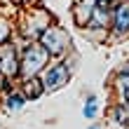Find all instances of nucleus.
I'll list each match as a JSON object with an SVG mask.
<instances>
[{
	"label": "nucleus",
	"mask_w": 129,
	"mask_h": 129,
	"mask_svg": "<svg viewBox=\"0 0 129 129\" xmlns=\"http://www.w3.org/2000/svg\"><path fill=\"white\" fill-rule=\"evenodd\" d=\"M49 66V54L40 42H26V47L19 52V78H38Z\"/></svg>",
	"instance_id": "nucleus-1"
},
{
	"label": "nucleus",
	"mask_w": 129,
	"mask_h": 129,
	"mask_svg": "<svg viewBox=\"0 0 129 129\" xmlns=\"http://www.w3.org/2000/svg\"><path fill=\"white\" fill-rule=\"evenodd\" d=\"M52 26V17L49 12L40 10V7H35V10H28L24 14V21H21V33L28 42H38V38H40L47 28Z\"/></svg>",
	"instance_id": "nucleus-2"
},
{
	"label": "nucleus",
	"mask_w": 129,
	"mask_h": 129,
	"mask_svg": "<svg viewBox=\"0 0 129 129\" xmlns=\"http://www.w3.org/2000/svg\"><path fill=\"white\" fill-rule=\"evenodd\" d=\"M38 42L47 49L49 56H63L68 52V47H71V38H68V33L63 31L61 26H56V24H52L47 31L38 38Z\"/></svg>",
	"instance_id": "nucleus-3"
},
{
	"label": "nucleus",
	"mask_w": 129,
	"mask_h": 129,
	"mask_svg": "<svg viewBox=\"0 0 129 129\" xmlns=\"http://www.w3.org/2000/svg\"><path fill=\"white\" fill-rule=\"evenodd\" d=\"M38 78H40L45 92H56V89H61L63 85H68V80H71V68H68L66 61H56V63L47 66Z\"/></svg>",
	"instance_id": "nucleus-4"
},
{
	"label": "nucleus",
	"mask_w": 129,
	"mask_h": 129,
	"mask_svg": "<svg viewBox=\"0 0 129 129\" xmlns=\"http://www.w3.org/2000/svg\"><path fill=\"white\" fill-rule=\"evenodd\" d=\"M0 73L7 80L19 78V49L12 42L0 45Z\"/></svg>",
	"instance_id": "nucleus-5"
},
{
	"label": "nucleus",
	"mask_w": 129,
	"mask_h": 129,
	"mask_svg": "<svg viewBox=\"0 0 129 129\" xmlns=\"http://www.w3.org/2000/svg\"><path fill=\"white\" fill-rule=\"evenodd\" d=\"M110 31L115 38L129 35V0H120L113 7V17H110Z\"/></svg>",
	"instance_id": "nucleus-6"
},
{
	"label": "nucleus",
	"mask_w": 129,
	"mask_h": 129,
	"mask_svg": "<svg viewBox=\"0 0 129 129\" xmlns=\"http://www.w3.org/2000/svg\"><path fill=\"white\" fill-rule=\"evenodd\" d=\"M110 17H113V10H110V7L96 5L94 12H92V19H89V24H87V31H92V33H108Z\"/></svg>",
	"instance_id": "nucleus-7"
},
{
	"label": "nucleus",
	"mask_w": 129,
	"mask_h": 129,
	"mask_svg": "<svg viewBox=\"0 0 129 129\" xmlns=\"http://www.w3.org/2000/svg\"><path fill=\"white\" fill-rule=\"evenodd\" d=\"M108 129H129V106L117 101L108 113Z\"/></svg>",
	"instance_id": "nucleus-8"
},
{
	"label": "nucleus",
	"mask_w": 129,
	"mask_h": 129,
	"mask_svg": "<svg viewBox=\"0 0 129 129\" xmlns=\"http://www.w3.org/2000/svg\"><path fill=\"white\" fill-rule=\"evenodd\" d=\"M92 12H94V7H92V5L75 0V5H73V19H75V24H78L80 28H87L89 19H92Z\"/></svg>",
	"instance_id": "nucleus-9"
},
{
	"label": "nucleus",
	"mask_w": 129,
	"mask_h": 129,
	"mask_svg": "<svg viewBox=\"0 0 129 129\" xmlns=\"http://www.w3.org/2000/svg\"><path fill=\"white\" fill-rule=\"evenodd\" d=\"M21 94L26 96V101H33V99L42 96L45 94V87H42L40 78H28V80H24V82H21Z\"/></svg>",
	"instance_id": "nucleus-10"
},
{
	"label": "nucleus",
	"mask_w": 129,
	"mask_h": 129,
	"mask_svg": "<svg viewBox=\"0 0 129 129\" xmlns=\"http://www.w3.org/2000/svg\"><path fill=\"white\" fill-rule=\"evenodd\" d=\"M24 103H28V101H26V96L21 94V89H12V92H5V110L14 113V110L24 108Z\"/></svg>",
	"instance_id": "nucleus-11"
},
{
	"label": "nucleus",
	"mask_w": 129,
	"mask_h": 129,
	"mask_svg": "<svg viewBox=\"0 0 129 129\" xmlns=\"http://www.w3.org/2000/svg\"><path fill=\"white\" fill-rule=\"evenodd\" d=\"M12 31H14L12 21H10V19H5V17H0V45L10 42V38H12Z\"/></svg>",
	"instance_id": "nucleus-12"
},
{
	"label": "nucleus",
	"mask_w": 129,
	"mask_h": 129,
	"mask_svg": "<svg viewBox=\"0 0 129 129\" xmlns=\"http://www.w3.org/2000/svg\"><path fill=\"white\" fill-rule=\"evenodd\" d=\"M82 113H85V117H96V96L94 94H89V99H87V103H85V108H82Z\"/></svg>",
	"instance_id": "nucleus-13"
},
{
	"label": "nucleus",
	"mask_w": 129,
	"mask_h": 129,
	"mask_svg": "<svg viewBox=\"0 0 129 129\" xmlns=\"http://www.w3.org/2000/svg\"><path fill=\"white\" fill-rule=\"evenodd\" d=\"M94 3H96V5H101V7H110V10H113V7H115L120 0H94Z\"/></svg>",
	"instance_id": "nucleus-14"
},
{
	"label": "nucleus",
	"mask_w": 129,
	"mask_h": 129,
	"mask_svg": "<svg viewBox=\"0 0 129 129\" xmlns=\"http://www.w3.org/2000/svg\"><path fill=\"white\" fill-rule=\"evenodd\" d=\"M117 75H122V78H129V61H124L122 66L117 68Z\"/></svg>",
	"instance_id": "nucleus-15"
},
{
	"label": "nucleus",
	"mask_w": 129,
	"mask_h": 129,
	"mask_svg": "<svg viewBox=\"0 0 129 129\" xmlns=\"http://www.w3.org/2000/svg\"><path fill=\"white\" fill-rule=\"evenodd\" d=\"M89 129H101V127H99V124H92V127H89Z\"/></svg>",
	"instance_id": "nucleus-16"
},
{
	"label": "nucleus",
	"mask_w": 129,
	"mask_h": 129,
	"mask_svg": "<svg viewBox=\"0 0 129 129\" xmlns=\"http://www.w3.org/2000/svg\"><path fill=\"white\" fill-rule=\"evenodd\" d=\"M0 80H3V73H0Z\"/></svg>",
	"instance_id": "nucleus-17"
}]
</instances>
